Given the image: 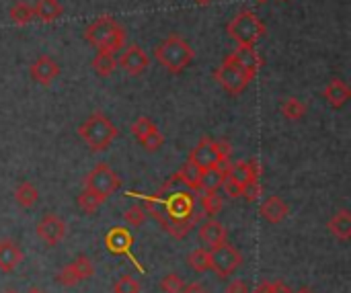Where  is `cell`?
I'll list each match as a JSON object with an SVG mask.
<instances>
[{
    "label": "cell",
    "mask_w": 351,
    "mask_h": 293,
    "mask_svg": "<svg viewBox=\"0 0 351 293\" xmlns=\"http://www.w3.org/2000/svg\"><path fill=\"white\" fill-rule=\"evenodd\" d=\"M146 212H150L160 222V226L175 238L187 236L197 222L193 193L185 187L173 189L171 179L158 195L146 197Z\"/></svg>",
    "instance_id": "1"
},
{
    "label": "cell",
    "mask_w": 351,
    "mask_h": 293,
    "mask_svg": "<svg viewBox=\"0 0 351 293\" xmlns=\"http://www.w3.org/2000/svg\"><path fill=\"white\" fill-rule=\"evenodd\" d=\"M84 39L99 51L117 53L125 45V29L113 16H99L84 29Z\"/></svg>",
    "instance_id": "2"
},
{
    "label": "cell",
    "mask_w": 351,
    "mask_h": 293,
    "mask_svg": "<svg viewBox=\"0 0 351 293\" xmlns=\"http://www.w3.org/2000/svg\"><path fill=\"white\" fill-rule=\"evenodd\" d=\"M158 64L171 72V74H181L183 70H187L195 58V49L177 33L169 35L154 51Z\"/></svg>",
    "instance_id": "3"
},
{
    "label": "cell",
    "mask_w": 351,
    "mask_h": 293,
    "mask_svg": "<svg viewBox=\"0 0 351 293\" xmlns=\"http://www.w3.org/2000/svg\"><path fill=\"white\" fill-rule=\"evenodd\" d=\"M78 136L93 152H101L107 150L111 142L117 138V127L105 113L97 111L78 127Z\"/></svg>",
    "instance_id": "4"
},
{
    "label": "cell",
    "mask_w": 351,
    "mask_h": 293,
    "mask_svg": "<svg viewBox=\"0 0 351 293\" xmlns=\"http://www.w3.org/2000/svg\"><path fill=\"white\" fill-rule=\"evenodd\" d=\"M226 33L232 41H237V45H257V41L265 35V23L257 12L245 8L228 21Z\"/></svg>",
    "instance_id": "5"
},
{
    "label": "cell",
    "mask_w": 351,
    "mask_h": 293,
    "mask_svg": "<svg viewBox=\"0 0 351 293\" xmlns=\"http://www.w3.org/2000/svg\"><path fill=\"white\" fill-rule=\"evenodd\" d=\"M230 144L220 140V142H214L210 138H202L197 142V146L191 150L189 154V162L195 164L197 168L202 170H208V168H214L218 166L222 160H230Z\"/></svg>",
    "instance_id": "6"
},
{
    "label": "cell",
    "mask_w": 351,
    "mask_h": 293,
    "mask_svg": "<svg viewBox=\"0 0 351 293\" xmlns=\"http://www.w3.org/2000/svg\"><path fill=\"white\" fill-rule=\"evenodd\" d=\"M119 177L109 164H97L84 179V189L95 191L99 197L109 199L119 189Z\"/></svg>",
    "instance_id": "7"
},
{
    "label": "cell",
    "mask_w": 351,
    "mask_h": 293,
    "mask_svg": "<svg viewBox=\"0 0 351 293\" xmlns=\"http://www.w3.org/2000/svg\"><path fill=\"white\" fill-rule=\"evenodd\" d=\"M210 261H212V271L220 279H226L243 265V255L232 244L222 242L220 246L210 249Z\"/></svg>",
    "instance_id": "8"
},
{
    "label": "cell",
    "mask_w": 351,
    "mask_h": 293,
    "mask_svg": "<svg viewBox=\"0 0 351 293\" xmlns=\"http://www.w3.org/2000/svg\"><path fill=\"white\" fill-rule=\"evenodd\" d=\"M214 78L220 82V86L226 90V92H230V94H241L247 86H249V82H253L234 62H230L228 58H224V62L218 66V70L214 72Z\"/></svg>",
    "instance_id": "9"
},
{
    "label": "cell",
    "mask_w": 351,
    "mask_h": 293,
    "mask_svg": "<svg viewBox=\"0 0 351 293\" xmlns=\"http://www.w3.org/2000/svg\"><path fill=\"white\" fill-rule=\"evenodd\" d=\"M95 275V265L88 257H76L58 273V283L64 288H74Z\"/></svg>",
    "instance_id": "10"
},
{
    "label": "cell",
    "mask_w": 351,
    "mask_h": 293,
    "mask_svg": "<svg viewBox=\"0 0 351 293\" xmlns=\"http://www.w3.org/2000/svg\"><path fill=\"white\" fill-rule=\"evenodd\" d=\"M132 133L134 138L148 150V152H156L162 148L165 144V138L160 133V129L148 119V117H138L134 123H132Z\"/></svg>",
    "instance_id": "11"
},
{
    "label": "cell",
    "mask_w": 351,
    "mask_h": 293,
    "mask_svg": "<svg viewBox=\"0 0 351 293\" xmlns=\"http://www.w3.org/2000/svg\"><path fill=\"white\" fill-rule=\"evenodd\" d=\"M230 62H234L251 80L259 74L261 66H263V60L259 55V51L255 49V45H237V49L232 53L226 55Z\"/></svg>",
    "instance_id": "12"
},
{
    "label": "cell",
    "mask_w": 351,
    "mask_h": 293,
    "mask_svg": "<svg viewBox=\"0 0 351 293\" xmlns=\"http://www.w3.org/2000/svg\"><path fill=\"white\" fill-rule=\"evenodd\" d=\"M37 236L47 246H56L66 238V222L56 214H47L37 224Z\"/></svg>",
    "instance_id": "13"
},
{
    "label": "cell",
    "mask_w": 351,
    "mask_h": 293,
    "mask_svg": "<svg viewBox=\"0 0 351 293\" xmlns=\"http://www.w3.org/2000/svg\"><path fill=\"white\" fill-rule=\"evenodd\" d=\"M29 74H31L33 82L47 86V84H51V82L60 76V64H58L51 55H39V58L31 64Z\"/></svg>",
    "instance_id": "14"
},
{
    "label": "cell",
    "mask_w": 351,
    "mask_h": 293,
    "mask_svg": "<svg viewBox=\"0 0 351 293\" xmlns=\"http://www.w3.org/2000/svg\"><path fill=\"white\" fill-rule=\"evenodd\" d=\"M121 68L130 74V76H140L148 70L150 66V58L148 53L140 47V45H130L125 47V51L121 53V60H119Z\"/></svg>",
    "instance_id": "15"
},
{
    "label": "cell",
    "mask_w": 351,
    "mask_h": 293,
    "mask_svg": "<svg viewBox=\"0 0 351 293\" xmlns=\"http://www.w3.org/2000/svg\"><path fill=\"white\" fill-rule=\"evenodd\" d=\"M105 244H107V249H109L111 255H130L132 244H134V238H132L130 230L115 226V228H111V230L107 232Z\"/></svg>",
    "instance_id": "16"
},
{
    "label": "cell",
    "mask_w": 351,
    "mask_h": 293,
    "mask_svg": "<svg viewBox=\"0 0 351 293\" xmlns=\"http://www.w3.org/2000/svg\"><path fill=\"white\" fill-rule=\"evenodd\" d=\"M323 97L327 99V103H329L333 109H341V107H346V103L351 99V88L348 86V82H343L341 78H333V80L325 86Z\"/></svg>",
    "instance_id": "17"
},
{
    "label": "cell",
    "mask_w": 351,
    "mask_h": 293,
    "mask_svg": "<svg viewBox=\"0 0 351 293\" xmlns=\"http://www.w3.org/2000/svg\"><path fill=\"white\" fill-rule=\"evenodd\" d=\"M261 218L269 224H282L286 218H288V205L282 201V197L278 195H271L267 197L263 203H261V209H259Z\"/></svg>",
    "instance_id": "18"
},
{
    "label": "cell",
    "mask_w": 351,
    "mask_h": 293,
    "mask_svg": "<svg viewBox=\"0 0 351 293\" xmlns=\"http://www.w3.org/2000/svg\"><path fill=\"white\" fill-rule=\"evenodd\" d=\"M228 238V230L216 222V220H210L206 222L202 228H199V240L208 246V249H214V246H220L222 242H226Z\"/></svg>",
    "instance_id": "19"
},
{
    "label": "cell",
    "mask_w": 351,
    "mask_h": 293,
    "mask_svg": "<svg viewBox=\"0 0 351 293\" xmlns=\"http://www.w3.org/2000/svg\"><path fill=\"white\" fill-rule=\"evenodd\" d=\"M21 263H23V253H21L19 244L12 242V240L0 242V271L10 273V271H14Z\"/></svg>",
    "instance_id": "20"
},
{
    "label": "cell",
    "mask_w": 351,
    "mask_h": 293,
    "mask_svg": "<svg viewBox=\"0 0 351 293\" xmlns=\"http://www.w3.org/2000/svg\"><path fill=\"white\" fill-rule=\"evenodd\" d=\"M177 185L189 189V191H199V181H202V168L191 164L189 160L171 177Z\"/></svg>",
    "instance_id": "21"
},
{
    "label": "cell",
    "mask_w": 351,
    "mask_h": 293,
    "mask_svg": "<svg viewBox=\"0 0 351 293\" xmlns=\"http://www.w3.org/2000/svg\"><path fill=\"white\" fill-rule=\"evenodd\" d=\"M329 232L341 240V242H348L351 238V214L348 209H339L331 220H329Z\"/></svg>",
    "instance_id": "22"
},
{
    "label": "cell",
    "mask_w": 351,
    "mask_h": 293,
    "mask_svg": "<svg viewBox=\"0 0 351 293\" xmlns=\"http://www.w3.org/2000/svg\"><path fill=\"white\" fill-rule=\"evenodd\" d=\"M33 6L35 18H39L41 23H53L64 14V6L60 4V0H37Z\"/></svg>",
    "instance_id": "23"
},
{
    "label": "cell",
    "mask_w": 351,
    "mask_h": 293,
    "mask_svg": "<svg viewBox=\"0 0 351 293\" xmlns=\"http://www.w3.org/2000/svg\"><path fill=\"white\" fill-rule=\"evenodd\" d=\"M243 185L245 183H253V181H259V175H261V166L257 160H249V162H239V164H232V170H230Z\"/></svg>",
    "instance_id": "24"
},
{
    "label": "cell",
    "mask_w": 351,
    "mask_h": 293,
    "mask_svg": "<svg viewBox=\"0 0 351 293\" xmlns=\"http://www.w3.org/2000/svg\"><path fill=\"white\" fill-rule=\"evenodd\" d=\"M115 68H117V60H115V53H111V51H99L93 58V70L101 78L111 76L115 72Z\"/></svg>",
    "instance_id": "25"
},
{
    "label": "cell",
    "mask_w": 351,
    "mask_h": 293,
    "mask_svg": "<svg viewBox=\"0 0 351 293\" xmlns=\"http://www.w3.org/2000/svg\"><path fill=\"white\" fill-rule=\"evenodd\" d=\"M8 14H10V21L14 25L23 27V25H29L31 21H35V6L29 4V2H25V0H21L16 4H12V8H10Z\"/></svg>",
    "instance_id": "26"
},
{
    "label": "cell",
    "mask_w": 351,
    "mask_h": 293,
    "mask_svg": "<svg viewBox=\"0 0 351 293\" xmlns=\"http://www.w3.org/2000/svg\"><path fill=\"white\" fill-rule=\"evenodd\" d=\"M14 199H16V203H19L21 207L29 209V207H33V205L37 203L39 191H37L35 185H31L29 181H23V183H19V187H16V191H14Z\"/></svg>",
    "instance_id": "27"
},
{
    "label": "cell",
    "mask_w": 351,
    "mask_h": 293,
    "mask_svg": "<svg viewBox=\"0 0 351 293\" xmlns=\"http://www.w3.org/2000/svg\"><path fill=\"white\" fill-rule=\"evenodd\" d=\"M280 111H282V115H284L286 119L298 121V119H302V117L306 115V105H304L300 99H296V97H288V99L282 103Z\"/></svg>",
    "instance_id": "28"
},
{
    "label": "cell",
    "mask_w": 351,
    "mask_h": 293,
    "mask_svg": "<svg viewBox=\"0 0 351 293\" xmlns=\"http://www.w3.org/2000/svg\"><path fill=\"white\" fill-rule=\"evenodd\" d=\"M189 267L195 271V273H206V271H212V261H210V251L208 249H195L189 259H187Z\"/></svg>",
    "instance_id": "29"
},
{
    "label": "cell",
    "mask_w": 351,
    "mask_h": 293,
    "mask_svg": "<svg viewBox=\"0 0 351 293\" xmlns=\"http://www.w3.org/2000/svg\"><path fill=\"white\" fill-rule=\"evenodd\" d=\"M202 207H204V212H206L210 218L218 216V214L222 212V207H224V201H222V197H220V191H204Z\"/></svg>",
    "instance_id": "30"
},
{
    "label": "cell",
    "mask_w": 351,
    "mask_h": 293,
    "mask_svg": "<svg viewBox=\"0 0 351 293\" xmlns=\"http://www.w3.org/2000/svg\"><path fill=\"white\" fill-rule=\"evenodd\" d=\"M103 197H99L95 191H90V189H84L80 195H78V207L84 212V214H95L101 205H103Z\"/></svg>",
    "instance_id": "31"
},
{
    "label": "cell",
    "mask_w": 351,
    "mask_h": 293,
    "mask_svg": "<svg viewBox=\"0 0 351 293\" xmlns=\"http://www.w3.org/2000/svg\"><path fill=\"white\" fill-rule=\"evenodd\" d=\"M146 207L144 205H132L125 214H123V218H125V222L130 224V226H134V228H138V226H142L144 222H146Z\"/></svg>",
    "instance_id": "32"
},
{
    "label": "cell",
    "mask_w": 351,
    "mask_h": 293,
    "mask_svg": "<svg viewBox=\"0 0 351 293\" xmlns=\"http://www.w3.org/2000/svg\"><path fill=\"white\" fill-rule=\"evenodd\" d=\"M113 293H140V283L130 277V275H123L115 281L113 285Z\"/></svg>",
    "instance_id": "33"
},
{
    "label": "cell",
    "mask_w": 351,
    "mask_h": 293,
    "mask_svg": "<svg viewBox=\"0 0 351 293\" xmlns=\"http://www.w3.org/2000/svg\"><path fill=\"white\" fill-rule=\"evenodd\" d=\"M243 187H245V185H243V183H241L232 173H230V175L224 179V183H222V189H224V191H226V195H228V197H232V199L243 197Z\"/></svg>",
    "instance_id": "34"
},
{
    "label": "cell",
    "mask_w": 351,
    "mask_h": 293,
    "mask_svg": "<svg viewBox=\"0 0 351 293\" xmlns=\"http://www.w3.org/2000/svg\"><path fill=\"white\" fill-rule=\"evenodd\" d=\"M160 290L165 293H179L183 290V279L177 273H171L160 281Z\"/></svg>",
    "instance_id": "35"
},
{
    "label": "cell",
    "mask_w": 351,
    "mask_h": 293,
    "mask_svg": "<svg viewBox=\"0 0 351 293\" xmlns=\"http://www.w3.org/2000/svg\"><path fill=\"white\" fill-rule=\"evenodd\" d=\"M259 193H261V183H259V181L245 183V187H243V197H245L247 201H255V199L259 197Z\"/></svg>",
    "instance_id": "36"
},
{
    "label": "cell",
    "mask_w": 351,
    "mask_h": 293,
    "mask_svg": "<svg viewBox=\"0 0 351 293\" xmlns=\"http://www.w3.org/2000/svg\"><path fill=\"white\" fill-rule=\"evenodd\" d=\"M226 293H249V285L243 279H234V281L228 283Z\"/></svg>",
    "instance_id": "37"
},
{
    "label": "cell",
    "mask_w": 351,
    "mask_h": 293,
    "mask_svg": "<svg viewBox=\"0 0 351 293\" xmlns=\"http://www.w3.org/2000/svg\"><path fill=\"white\" fill-rule=\"evenodd\" d=\"M179 293H208V290L199 283H191V285H183V290Z\"/></svg>",
    "instance_id": "38"
},
{
    "label": "cell",
    "mask_w": 351,
    "mask_h": 293,
    "mask_svg": "<svg viewBox=\"0 0 351 293\" xmlns=\"http://www.w3.org/2000/svg\"><path fill=\"white\" fill-rule=\"evenodd\" d=\"M271 293H292V290L284 281H274L271 283Z\"/></svg>",
    "instance_id": "39"
},
{
    "label": "cell",
    "mask_w": 351,
    "mask_h": 293,
    "mask_svg": "<svg viewBox=\"0 0 351 293\" xmlns=\"http://www.w3.org/2000/svg\"><path fill=\"white\" fill-rule=\"evenodd\" d=\"M255 293H271V283H269V281H263V283L255 290Z\"/></svg>",
    "instance_id": "40"
},
{
    "label": "cell",
    "mask_w": 351,
    "mask_h": 293,
    "mask_svg": "<svg viewBox=\"0 0 351 293\" xmlns=\"http://www.w3.org/2000/svg\"><path fill=\"white\" fill-rule=\"evenodd\" d=\"M197 4H210V2H214V0H195Z\"/></svg>",
    "instance_id": "41"
},
{
    "label": "cell",
    "mask_w": 351,
    "mask_h": 293,
    "mask_svg": "<svg viewBox=\"0 0 351 293\" xmlns=\"http://www.w3.org/2000/svg\"><path fill=\"white\" fill-rule=\"evenodd\" d=\"M296 293H315V292H313V290H308V288H302L300 292H296Z\"/></svg>",
    "instance_id": "42"
},
{
    "label": "cell",
    "mask_w": 351,
    "mask_h": 293,
    "mask_svg": "<svg viewBox=\"0 0 351 293\" xmlns=\"http://www.w3.org/2000/svg\"><path fill=\"white\" fill-rule=\"evenodd\" d=\"M27 293H43V292H39V290H29Z\"/></svg>",
    "instance_id": "43"
},
{
    "label": "cell",
    "mask_w": 351,
    "mask_h": 293,
    "mask_svg": "<svg viewBox=\"0 0 351 293\" xmlns=\"http://www.w3.org/2000/svg\"><path fill=\"white\" fill-rule=\"evenodd\" d=\"M4 293H16L14 290H8V292H4Z\"/></svg>",
    "instance_id": "44"
},
{
    "label": "cell",
    "mask_w": 351,
    "mask_h": 293,
    "mask_svg": "<svg viewBox=\"0 0 351 293\" xmlns=\"http://www.w3.org/2000/svg\"><path fill=\"white\" fill-rule=\"evenodd\" d=\"M259 2H265V0H259Z\"/></svg>",
    "instance_id": "45"
}]
</instances>
